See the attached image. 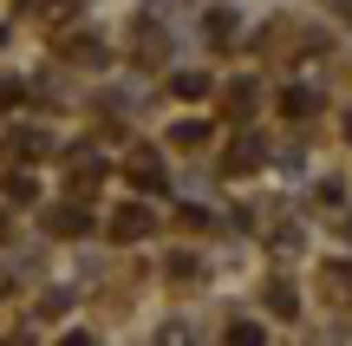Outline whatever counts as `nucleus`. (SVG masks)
<instances>
[{
    "instance_id": "obj_1",
    "label": "nucleus",
    "mask_w": 352,
    "mask_h": 346,
    "mask_svg": "<svg viewBox=\"0 0 352 346\" xmlns=\"http://www.w3.org/2000/svg\"><path fill=\"white\" fill-rule=\"evenodd\" d=\"M144 229H151V216H144V209H131V216H118V222H111V235H118V242H138Z\"/></svg>"
},
{
    "instance_id": "obj_3",
    "label": "nucleus",
    "mask_w": 352,
    "mask_h": 346,
    "mask_svg": "<svg viewBox=\"0 0 352 346\" xmlns=\"http://www.w3.org/2000/svg\"><path fill=\"white\" fill-rule=\"evenodd\" d=\"M176 91H183V98H202V91H209V78H202V72H183V78H176Z\"/></svg>"
},
{
    "instance_id": "obj_2",
    "label": "nucleus",
    "mask_w": 352,
    "mask_h": 346,
    "mask_svg": "<svg viewBox=\"0 0 352 346\" xmlns=\"http://www.w3.org/2000/svg\"><path fill=\"white\" fill-rule=\"evenodd\" d=\"M52 229H59V235H78V229H91V216H78V209H59V216H52Z\"/></svg>"
}]
</instances>
